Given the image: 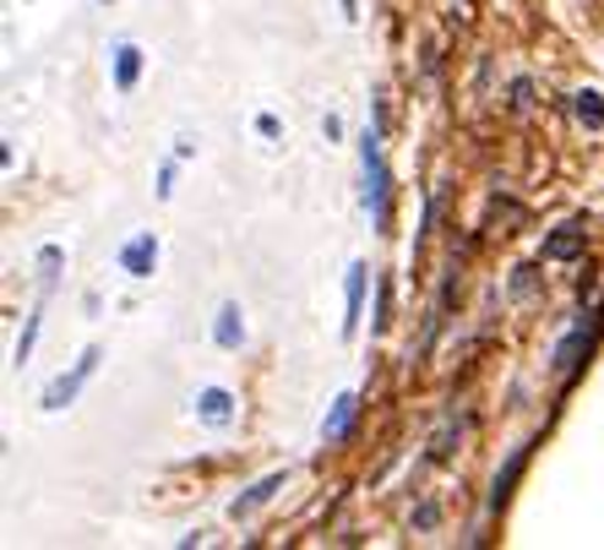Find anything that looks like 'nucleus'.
Instances as JSON below:
<instances>
[{
	"label": "nucleus",
	"mask_w": 604,
	"mask_h": 550,
	"mask_svg": "<svg viewBox=\"0 0 604 550\" xmlns=\"http://www.w3.org/2000/svg\"><path fill=\"white\" fill-rule=\"evenodd\" d=\"M153 268H158V240H153V235H132V240L121 246V273L153 278Z\"/></svg>",
	"instance_id": "20e7f679"
},
{
	"label": "nucleus",
	"mask_w": 604,
	"mask_h": 550,
	"mask_svg": "<svg viewBox=\"0 0 604 550\" xmlns=\"http://www.w3.org/2000/svg\"><path fill=\"white\" fill-rule=\"evenodd\" d=\"M343 17H360V0H343Z\"/></svg>",
	"instance_id": "a211bd4d"
},
{
	"label": "nucleus",
	"mask_w": 604,
	"mask_h": 550,
	"mask_svg": "<svg viewBox=\"0 0 604 550\" xmlns=\"http://www.w3.org/2000/svg\"><path fill=\"white\" fill-rule=\"evenodd\" d=\"M589 349H594V328H589V322H583V328H577V333H572V339H561V344H555V371H561V376H566V382H572V376H577V365H583V354H589Z\"/></svg>",
	"instance_id": "0eeeda50"
},
{
	"label": "nucleus",
	"mask_w": 604,
	"mask_h": 550,
	"mask_svg": "<svg viewBox=\"0 0 604 550\" xmlns=\"http://www.w3.org/2000/svg\"><path fill=\"white\" fill-rule=\"evenodd\" d=\"M98 360H104L98 349H82V360H76L71 371H61V376H55V382L44 387V409H50V414H61L66 404H76V393L87 387V376L98 371Z\"/></svg>",
	"instance_id": "f03ea898"
},
{
	"label": "nucleus",
	"mask_w": 604,
	"mask_h": 550,
	"mask_svg": "<svg viewBox=\"0 0 604 550\" xmlns=\"http://www.w3.org/2000/svg\"><path fill=\"white\" fill-rule=\"evenodd\" d=\"M39 322H44V316L33 311V316H28V328H22V339H17V365H28V354H33V339H39Z\"/></svg>",
	"instance_id": "2eb2a0df"
},
{
	"label": "nucleus",
	"mask_w": 604,
	"mask_h": 550,
	"mask_svg": "<svg viewBox=\"0 0 604 550\" xmlns=\"http://www.w3.org/2000/svg\"><path fill=\"white\" fill-rule=\"evenodd\" d=\"M572 110H577V126H589V132H600V126H604V98L594 93V87H589V93H577V98H572Z\"/></svg>",
	"instance_id": "ddd939ff"
},
{
	"label": "nucleus",
	"mask_w": 604,
	"mask_h": 550,
	"mask_svg": "<svg viewBox=\"0 0 604 550\" xmlns=\"http://www.w3.org/2000/svg\"><path fill=\"white\" fill-rule=\"evenodd\" d=\"M197 419L201 425H212V430H223V425L235 419V393H229V387H201L197 393Z\"/></svg>",
	"instance_id": "423d86ee"
},
{
	"label": "nucleus",
	"mask_w": 604,
	"mask_h": 550,
	"mask_svg": "<svg viewBox=\"0 0 604 550\" xmlns=\"http://www.w3.org/2000/svg\"><path fill=\"white\" fill-rule=\"evenodd\" d=\"M169 191H175V164L158 169V197H169Z\"/></svg>",
	"instance_id": "f3484780"
},
{
	"label": "nucleus",
	"mask_w": 604,
	"mask_h": 550,
	"mask_svg": "<svg viewBox=\"0 0 604 550\" xmlns=\"http://www.w3.org/2000/svg\"><path fill=\"white\" fill-rule=\"evenodd\" d=\"M61 262H66V251H61V246H39V278H44V289L55 283Z\"/></svg>",
	"instance_id": "4468645a"
},
{
	"label": "nucleus",
	"mask_w": 604,
	"mask_h": 550,
	"mask_svg": "<svg viewBox=\"0 0 604 550\" xmlns=\"http://www.w3.org/2000/svg\"><path fill=\"white\" fill-rule=\"evenodd\" d=\"M104 6H110V0H104Z\"/></svg>",
	"instance_id": "6ab92c4d"
},
{
	"label": "nucleus",
	"mask_w": 604,
	"mask_h": 550,
	"mask_svg": "<svg viewBox=\"0 0 604 550\" xmlns=\"http://www.w3.org/2000/svg\"><path fill=\"white\" fill-rule=\"evenodd\" d=\"M283 485H289V469H272V475H262V480H257V485H246V490H240V496L229 501V518L240 523V518H251V512H262V507H268V501H272V496H278V490H283Z\"/></svg>",
	"instance_id": "7ed1b4c3"
},
{
	"label": "nucleus",
	"mask_w": 604,
	"mask_h": 550,
	"mask_svg": "<svg viewBox=\"0 0 604 550\" xmlns=\"http://www.w3.org/2000/svg\"><path fill=\"white\" fill-rule=\"evenodd\" d=\"M387 311H393V283H382V289H376V322H371L376 333L387 328Z\"/></svg>",
	"instance_id": "dca6fc26"
},
{
	"label": "nucleus",
	"mask_w": 604,
	"mask_h": 550,
	"mask_svg": "<svg viewBox=\"0 0 604 550\" xmlns=\"http://www.w3.org/2000/svg\"><path fill=\"white\" fill-rule=\"evenodd\" d=\"M583 251H589V235H583V229H561V235L544 240V257H550V262H572V257H583Z\"/></svg>",
	"instance_id": "9b49d317"
},
{
	"label": "nucleus",
	"mask_w": 604,
	"mask_h": 550,
	"mask_svg": "<svg viewBox=\"0 0 604 550\" xmlns=\"http://www.w3.org/2000/svg\"><path fill=\"white\" fill-rule=\"evenodd\" d=\"M365 278H371V268H365V262H354V268H348V283H343V311H348V316H343V339H354V333H360V311H365Z\"/></svg>",
	"instance_id": "39448f33"
},
{
	"label": "nucleus",
	"mask_w": 604,
	"mask_h": 550,
	"mask_svg": "<svg viewBox=\"0 0 604 550\" xmlns=\"http://www.w3.org/2000/svg\"><path fill=\"white\" fill-rule=\"evenodd\" d=\"M360 164H365V203H371V218H376V229H387V224H393V175H387L382 132H376V126L360 132Z\"/></svg>",
	"instance_id": "f257e3e1"
},
{
	"label": "nucleus",
	"mask_w": 604,
	"mask_h": 550,
	"mask_svg": "<svg viewBox=\"0 0 604 550\" xmlns=\"http://www.w3.org/2000/svg\"><path fill=\"white\" fill-rule=\"evenodd\" d=\"M354 409H360V398H354V393H343V398L333 404V419L322 425V442H327V447H337V442H348V425H354Z\"/></svg>",
	"instance_id": "9d476101"
},
{
	"label": "nucleus",
	"mask_w": 604,
	"mask_h": 550,
	"mask_svg": "<svg viewBox=\"0 0 604 550\" xmlns=\"http://www.w3.org/2000/svg\"><path fill=\"white\" fill-rule=\"evenodd\" d=\"M523 469H529V447H518V453H512V464L496 475V496H490V507H496V512L507 507V496H512V485H518V475H523Z\"/></svg>",
	"instance_id": "f8f14e48"
},
{
	"label": "nucleus",
	"mask_w": 604,
	"mask_h": 550,
	"mask_svg": "<svg viewBox=\"0 0 604 550\" xmlns=\"http://www.w3.org/2000/svg\"><path fill=\"white\" fill-rule=\"evenodd\" d=\"M212 344H218V349H240V344H246V311H240L235 300H223V305H218V322H212Z\"/></svg>",
	"instance_id": "6e6552de"
},
{
	"label": "nucleus",
	"mask_w": 604,
	"mask_h": 550,
	"mask_svg": "<svg viewBox=\"0 0 604 550\" xmlns=\"http://www.w3.org/2000/svg\"><path fill=\"white\" fill-rule=\"evenodd\" d=\"M110 61H115V93H132L136 82H142V50H136L132 39H121L110 50Z\"/></svg>",
	"instance_id": "1a4fd4ad"
}]
</instances>
